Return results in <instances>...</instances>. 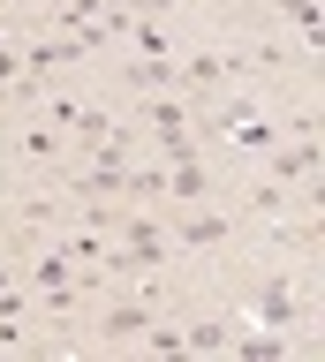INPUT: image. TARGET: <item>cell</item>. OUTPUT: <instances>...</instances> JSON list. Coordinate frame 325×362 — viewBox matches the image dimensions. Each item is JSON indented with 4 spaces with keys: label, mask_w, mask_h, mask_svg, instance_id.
Returning a JSON list of instances; mask_svg holds the SVG:
<instances>
[{
    "label": "cell",
    "mask_w": 325,
    "mask_h": 362,
    "mask_svg": "<svg viewBox=\"0 0 325 362\" xmlns=\"http://www.w3.org/2000/svg\"><path fill=\"white\" fill-rule=\"evenodd\" d=\"M212 181H205V158L189 151V158H174V174H166V197H182V204H197Z\"/></svg>",
    "instance_id": "cell-2"
},
{
    "label": "cell",
    "mask_w": 325,
    "mask_h": 362,
    "mask_svg": "<svg viewBox=\"0 0 325 362\" xmlns=\"http://www.w3.org/2000/svg\"><path fill=\"white\" fill-rule=\"evenodd\" d=\"M129 83H137V90H166V83H174V68L152 53V61H129Z\"/></svg>",
    "instance_id": "cell-9"
},
{
    "label": "cell",
    "mask_w": 325,
    "mask_h": 362,
    "mask_svg": "<svg viewBox=\"0 0 325 362\" xmlns=\"http://www.w3.org/2000/svg\"><path fill=\"white\" fill-rule=\"evenodd\" d=\"M182 83L189 90H219L227 83V61H219V53H197V61H182Z\"/></svg>",
    "instance_id": "cell-6"
},
{
    "label": "cell",
    "mask_w": 325,
    "mask_h": 362,
    "mask_svg": "<svg viewBox=\"0 0 325 362\" xmlns=\"http://www.w3.org/2000/svg\"><path fill=\"white\" fill-rule=\"evenodd\" d=\"M182 347H189V355H212V347H227V325L205 317V325H189V332H182Z\"/></svg>",
    "instance_id": "cell-8"
},
{
    "label": "cell",
    "mask_w": 325,
    "mask_h": 362,
    "mask_svg": "<svg viewBox=\"0 0 325 362\" xmlns=\"http://www.w3.org/2000/svg\"><path fill=\"white\" fill-rule=\"evenodd\" d=\"M144 325H152V302H121V310H106V325H98V332H106V339H137Z\"/></svg>",
    "instance_id": "cell-4"
},
{
    "label": "cell",
    "mask_w": 325,
    "mask_h": 362,
    "mask_svg": "<svg viewBox=\"0 0 325 362\" xmlns=\"http://www.w3.org/2000/svg\"><path fill=\"white\" fill-rule=\"evenodd\" d=\"M302 174H318V144H310V136H302L295 151H280V158H273V181H302Z\"/></svg>",
    "instance_id": "cell-5"
},
{
    "label": "cell",
    "mask_w": 325,
    "mask_h": 362,
    "mask_svg": "<svg viewBox=\"0 0 325 362\" xmlns=\"http://www.w3.org/2000/svg\"><path fill=\"white\" fill-rule=\"evenodd\" d=\"M242 362H280V339H242Z\"/></svg>",
    "instance_id": "cell-11"
},
{
    "label": "cell",
    "mask_w": 325,
    "mask_h": 362,
    "mask_svg": "<svg viewBox=\"0 0 325 362\" xmlns=\"http://www.w3.org/2000/svg\"><path fill=\"white\" fill-rule=\"evenodd\" d=\"M182 242H189V249H212V242H227V219H219V211H197V219L182 226Z\"/></svg>",
    "instance_id": "cell-7"
},
{
    "label": "cell",
    "mask_w": 325,
    "mask_h": 362,
    "mask_svg": "<svg viewBox=\"0 0 325 362\" xmlns=\"http://www.w3.org/2000/svg\"><path fill=\"white\" fill-rule=\"evenodd\" d=\"M121 242H129V249H121V257H114L121 272H152V264H159V257H166V234H159V226H152V219H129V226H121Z\"/></svg>",
    "instance_id": "cell-1"
},
{
    "label": "cell",
    "mask_w": 325,
    "mask_h": 362,
    "mask_svg": "<svg viewBox=\"0 0 325 362\" xmlns=\"http://www.w3.org/2000/svg\"><path fill=\"white\" fill-rule=\"evenodd\" d=\"M114 8H159V0H114Z\"/></svg>",
    "instance_id": "cell-12"
},
{
    "label": "cell",
    "mask_w": 325,
    "mask_h": 362,
    "mask_svg": "<svg viewBox=\"0 0 325 362\" xmlns=\"http://www.w3.org/2000/svg\"><path fill=\"white\" fill-rule=\"evenodd\" d=\"M250 310L265 317V325H287L302 302H295V287H287V279H273V287H257V302H250Z\"/></svg>",
    "instance_id": "cell-3"
},
{
    "label": "cell",
    "mask_w": 325,
    "mask_h": 362,
    "mask_svg": "<svg viewBox=\"0 0 325 362\" xmlns=\"http://www.w3.org/2000/svg\"><path fill=\"white\" fill-rule=\"evenodd\" d=\"M280 16L295 23L302 38H318V0H280Z\"/></svg>",
    "instance_id": "cell-10"
},
{
    "label": "cell",
    "mask_w": 325,
    "mask_h": 362,
    "mask_svg": "<svg viewBox=\"0 0 325 362\" xmlns=\"http://www.w3.org/2000/svg\"><path fill=\"white\" fill-rule=\"evenodd\" d=\"M46 8H76V0H46Z\"/></svg>",
    "instance_id": "cell-13"
}]
</instances>
